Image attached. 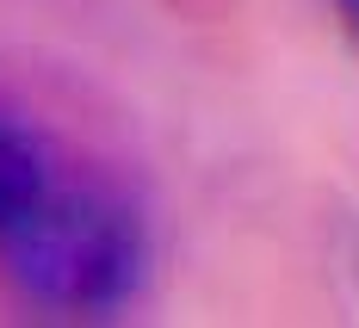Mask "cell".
<instances>
[{
  "label": "cell",
  "mask_w": 359,
  "mask_h": 328,
  "mask_svg": "<svg viewBox=\"0 0 359 328\" xmlns=\"http://www.w3.org/2000/svg\"><path fill=\"white\" fill-rule=\"evenodd\" d=\"M43 192H50L43 149L32 143V130H25L19 118H6V111H0V242L13 235V223L25 217Z\"/></svg>",
  "instance_id": "obj_2"
},
{
  "label": "cell",
  "mask_w": 359,
  "mask_h": 328,
  "mask_svg": "<svg viewBox=\"0 0 359 328\" xmlns=\"http://www.w3.org/2000/svg\"><path fill=\"white\" fill-rule=\"evenodd\" d=\"M6 273L56 310H111L124 303L143 266L137 223L118 198L100 192H43L13 235L0 242Z\"/></svg>",
  "instance_id": "obj_1"
}]
</instances>
